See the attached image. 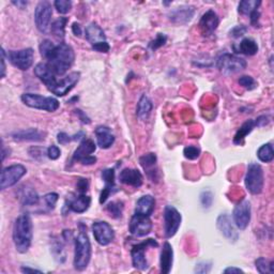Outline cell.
<instances>
[{
  "label": "cell",
  "mask_w": 274,
  "mask_h": 274,
  "mask_svg": "<svg viewBox=\"0 0 274 274\" xmlns=\"http://www.w3.org/2000/svg\"><path fill=\"white\" fill-rule=\"evenodd\" d=\"M167 41V37L165 34H162V33H159L158 35H156V38L153 40V41H151L150 44H149V47L152 49V50H155V49H158L160 47L163 46V45H165Z\"/></svg>",
  "instance_id": "43"
},
{
  "label": "cell",
  "mask_w": 274,
  "mask_h": 274,
  "mask_svg": "<svg viewBox=\"0 0 274 274\" xmlns=\"http://www.w3.org/2000/svg\"><path fill=\"white\" fill-rule=\"evenodd\" d=\"M59 196L58 194H56V193H48L44 196V200L46 202V205L48 206L49 209H54L56 204H57Z\"/></svg>",
  "instance_id": "44"
},
{
  "label": "cell",
  "mask_w": 274,
  "mask_h": 274,
  "mask_svg": "<svg viewBox=\"0 0 274 274\" xmlns=\"http://www.w3.org/2000/svg\"><path fill=\"white\" fill-rule=\"evenodd\" d=\"M239 84L242 86L243 88H245L247 90H253L257 87V82L251 76L243 75L239 78Z\"/></svg>",
  "instance_id": "40"
},
{
  "label": "cell",
  "mask_w": 274,
  "mask_h": 274,
  "mask_svg": "<svg viewBox=\"0 0 274 274\" xmlns=\"http://www.w3.org/2000/svg\"><path fill=\"white\" fill-rule=\"evenodd\" d=\"M40 53L47 60V65L57 76L67 73L75 60L73 48L64 42L55 45L50 40H43L40 44Z\"/></svg>",
  "instance_id": "1"
},
{
  "label": "cell",
  "mask_w": 274,
  "mask_h": 274,
  "mask_svg": "<svg viewBox=\"0 0 274 274\" xmlns=\"http://www.w3.org/2000/svg\"><path fill=\"white\" fill-rule=\"evenodd\" d=\"M244 181L248 192L254 195L260 194L263 189V182H265L261 166L257 163L248 164Z\"/></svg>",
  "instance_id": "5"
},
{
  "label": "cell",
  "mask_w": 274,
  "mask_h": 274,
  "mask_svg": "<svg viewBox=\"0 0 274 274\" xmlns=\"http://www.w3.org/2000/svg\"><path fill=\"white\" fill-rule=\"evenodd\" d=\"M195 14V8L193 6L177 7L168 13V18L171 23L177 25H184L192 21Z\"/></svg>",
  "instance_id": "17"
},
{
  "label": "cell",
  "mask_w": 274,
  "mask_h": 274,
  "mask_svg": "<svg viewBox=\"0 0 274 274\" xmlns=\"http://www.w3.org/2000/svg\"><path fill=\"white\" fill-rule=\"evenodd\" d=\"M26 167L21 164H15L3 168L1 171V178H0V189L3 191L16 184L26 175Z\"/></svg>",
  "instance_id": "9"
},
{
  "label": "cell",
  "mask_w": 274,
  "mask_h": 274,
  "mask_svg": "<svg viewBox=\"0 0 274 274\" xmlns=\"http://www.w3.org/2000/svg\"><path fill=\"white\" fill-rule=\"evenodd\" d=\"M211 269V263L208 262H199L198 265H196L195 272L197 273H208Z\"/></svg>",
  "instance_id": "49"
},
{
  "label": "cell",
  "mask_w": 274,
  "mask_h": 274,
  "mask_svg": "<svg viewBox=\"0 0 274 274\" xmlns=\"http://www.w3.org/2000/svg\"><path fill=\"white\" fill-rule=\"evenodd\" d=\"M219 24H220V19L219 16H217V14L214 11H212V10H209V11H207L201 16L199 22V27L204 35H210L215 31L217 26H219Z\"/></svg>",
  "instance_id": "20"
},
{
  "label": "cell",
  "mask_w": 274,
  "mask_h": 274,
  "mask_svg": "<svg viewBox=\"0 0 274 274\" xmlns=\"http://www.w3.org/2000/svg\"><path fill=\"white\" fill-rule=\"evenodd\" d=\"M261 4L260 1H257V0H244V1H241L239 3V12L243 15H250L256 11V10L259 9V6Z\"/></svg>",
  "instance_id": "35"
},
{
  "label": "cell",
  "mask_w": 274,
  "mask_h": 274,
  "mask_svg": "<svg viewBox=\"0 0 274 274\" xmlns=\"http://www.w3.org/2000/svg\"><path fill=\"white\" fill-rule=\"evenodd\" d=\"M200 200H201L202 206L206 207V208H209V207L212 205V201H213V195H212V193H210V192H204V193H201Z\"/></svg>",
  "instance_id": "46"
},
{
  "label": "cell",
  "mask_w": 274,
  "mask_h": 274,
  "mask_svg": "<svg viewBox=\"0 0 274 274\" xmlns=\"http://www.w3.org/2000/svg\"><path fill=\"white\" fill-rule=\"evenodd\" d=\"M183 154H184L186 159L196 160L197 158H199L200 149L197 148V147H194V146H189V147H186V148H184Z\"/></svg>",
  "instance_id": "41"
},
{
  "label": "cell",
  "mask_w": 274,
  "mask_h": 274,
  "mask_svg": "<svg viewBox=\"0 0 274 274\" xmlns=\"http://www.w3.org/2000/svg\"><path fill=\"white\" fill-rule=\"evenodd\" d=\"M254 126H255V121L254 120L251 119V120L245 121V122L240 126V129L237 131L235 137H233V143H235L236 145L243 144V141H244L246 135L251 133L254 129Z\"/></svg>",
  "instance_id": "30"
},
{
  "label": "cell",
  "mask_w": 274,
  "mask_h": 274,
  "mask_svg": "<svg viewBox=\"0 0 274 274\" xmlns=\"http://www.w3.org/2000/svg\"><path fill=\"white\" fill-rule=\"evenodd\" d=\"M21 200L25 206H34L39 204L40 197L37 191L32 189V187H26V189L22 190Z\"/></svg>",
  "instance_id": "31"
},
{
  "label": "cell",
  "mask_w": 274,
  "mask_h": 274,
  "mask_svg": "<svg viewBox=\"0 0 274 274\" xmlns=\"http://www.w3.org/2000/svg\"><path fill=\"white\" fill-rule=\"evenodd\" d=\"M53 9L48 1H41L38 3L34 11V23L39 31L46 33L50 27Z\"/></svg>",
  "instance_id": "10"
},
{
  "label": "cell",
  "mask_w": 274,
  "mask_h": 274,
  "mask_svg": "<svg viewBox=\"0 0 274 274\" xmlns=\"http://www.w3.org/2000/svg\"><path fill=\"white\" fill-rule=\"evenodd\" d=\"M91 204V198L86 194H78L69 200V205L67 206L69 210L75 213H84L88 210Z\"/></svg>",
  "instance_id": "26"
},
{
  "label": "cell",
  "mask_w": 274,
  "mask_h": 274,
  "mask_svg": "<svg viewBox=\"0 0 274 274\" xmlns=\"http://www.w3.org/2000/svg\"><path fill=\"white\" fill-rule=\"evenodd\" d=\"M89 187V181L88 179L85 178H79L77 183H76V189H77L79 194H86V192L88 191Z\"/></svg>",
  "instance_id": "45"
},
{
  "label": "cell",
  "mask_w": 274,
  "mask_h": 274,
  "mask_svg": "<svg viewBox=\"0 0 274 274\" xmlns=\"http://www.w3.org/2000/svg\"><path fill=\"white\" fill-rule=\"evenodd\" d=\"M12 137L18 141H42L45 139V133L37 129H27L14 132Z\"/></svg>",
  "instance_id": "25"
},
{
  "label": "cell",
  "mask_w": 274,
  "mask_h": 274,
  "mask_svg": "<svg viewBox=\"0 0 274 274\" xmlns=\"http://www.w3.org/2000/svg\"><path fill=\"white\" fill-rule=\"evenodd\" d=\"M119 180L121 183L131 185L134 187H139L143 184V175L139 170L133 168H124L120 171Z\"/></svg>",
  "instance_id": "22"
},
{
  "label": "cell",
  "mask_w": 274,
  "mask_h": 274,
  "mask_svg": "<svg viewBox=\"0 0 274 274\" xmlns=\"http://www.w3.org/2000/svg\"><path fill=\"white\" fill-rule=\"evenodd\" d=\"M7 58L15 68L22 71H27L32 67L34 60V52L32 48H25L19 50H9L6 54Z\"/></svg>",
  "instance_id": "8"
},
{
  "label": "cell",
  "mask_w": 274,
  "mask_h": 274,
  "mask_svg": "<svg viewBox=\"0 0 274 274\" xmlns=\"http://www.w3.org/2000/svg\"><path fill=\"white\" fill-rule=\"evenodd\" d=\"M96 149V146L93 140L84 138L79 144L77 149L73 154V160L77 161L83 165H93L96 163V158L92 155Z\"/></svg>",
  "instance_id": "12"
},
{
  "label": "cell",
  "mask_w": 274,
  "mask_h": 274,
  "mask_svg": "<svg viewBox=\"0 0 274 274\" xmlns=\"http://www.w3.org/2000/svg\"><path fill=\"white\" fill-rule=\"evenodd\" d=\"M95 136L99 147L102 149H108L115 143V136L111 133V130L108 126H98L95 129Z\"/></svg>",
  "instance_id": "24"
},
{
  "label": "cell",
  "mask_w": 274,
  "mask_h": 274,
  "mask_svg": "<svg viewBox=\"0 0 274 274\" xmlns=\"http://www.w3.org/2000/svg\"><path fill=\"white\" fill-rule=\"evenodd\" d=\"M106 210H107L108 214L114 217V219H119L122 215L123 211V204L122 201H111L106 206Z\"/></svg>",
  "instance_id": "37"
},
{
  "label": "cell",
  "mask_w": 274,
  "mask_h": 274,
  "mask_svg": "<svg viewBox=\"0 0 274 274\" xmlns=\"http://www.w3.org/2000/svg\"><path fill=\"white\" fill-rule=\"evenodd\" d=\"M6 52L4 49L1 48V78L6 76Z\"/></svg>",
  "instance_id": "52"
},
{
  "label": "cell",
  "mask_w": 274,
  "mask_h": 274,
  "mask_svg": "<svg viewBox=\"0 0 274 274\" xmlns=\"http://www.w3.org/2000/svg\"><path fill=\"white\" fill-rule=\"evenodd\" d=\"M159 243L154 239H147L134 245L131 250L132 263L137 270L145 271L148 269V261L146 259V251L148 247H158Z\"/></svg>",
  "instance_id": "6"
},
{
  "label": "cell",
  "mask_w": 274,
  "mask_h": 274,
  "mask_svg": "<svg viewBox=\"0 0 274 274\" xmlns=\"http://www.w3.org/2000/svg\"><path fill=\"white\" fill-rule=\"evenodd\" d=\"M258 52V45L256 41H254L253 39L246 38L243 39L241 43L238 46V53L244 54L247 56H254L256 55Z\"/></svg>",
  "instance_id": "33"
},
{
  "label": "cell",
  "mask_w": 274,
  "mask_h": 274,
  "mask_svg": "<svg viewBox=\"0 0 274 274\" xmlns=\"http://www.w3.org/2000/svg\"><path fill=\"white\" fill-rule=\"evenodd\" d=\"M91 259V244L85 230H80L75 239L73 265L77 271H84Z\"/></svg>",
  "instance_id": "3"
},
{
  "label": "cell",
  "mask_w": 274,
  "mask_h": 274,
  "mask_svg": "<svg viewBox=\"0 0 274 274\" xmlns=\"http://www.w3.org/2000/svg\"><path fill=\"white\" fill-rule=\"evenodd\" d=\"M54 6L59 13L67 14L72 9V2L69 1V0H56L54 2Z\"/></svg>",
  "instance_id": "39"
},
{
  "label": "cell",
  "mask_w": 274,
  "mask_h": 274,
  "mask_svg": "<svg viewBox=\"0 0 274 274\" xmlns=\"http://www.w3.org/2000/svg\"><path fill=\"white\" fill-rule=\"evenodd\" d=\"M80 77L79 72H72L65 76L62 79H60L55 85V87L50 90V92L57 96H64L68 94L71 90L74 88V86L78 83Z\"/></svg>",
  "instance_id": "16"
},
{
  "label": "cell",
  "mask_w": 274,
  "mask_h": 274,
  "mask_svg": "<svg viewBox=\"0 0 274 274\" xmlns=\"http://www.w3.org/2000/svg\"><path fill=\"white\" fill-rule=\"evenodd\" d=\"M85 34L86 39H87V41L91 44L92 47L98 44L107 42L106 41V35L103 31V29L94 22L88 25L87 28H86Z\"/></svg>",
  "instance_id": "21"
},
{
  "label": "cell",
  "mask_w": 274,
  "mask_h": 274,
  "mask_svg": "<svg viewBox=\"0 0 274 274\" xmlns=\"http://www.w3.org/2000/svg\"><path fill=\"white\" fill-rule=\"evenodd\" d=\"M68 23L67 17H59L50 25V31L58 40L63 41L65 33V25Z\"/></svg>",
  "instance_id": "32"
},
{
  "label": "cell",
  "mask_w": 274,
  "mask_h": 274,
  "mask_svg": "<svg viewBox=\"0 0 274 274\" xmlns=\"http://www.w3.org/2000/svg\"><path fill=\"white\" fill-rule=\"evenodd\" d=\"M21 270L24 273H34V272L41 273L42 272L41 270H37V269H32V268H29V267H22Z\"/></svg>",
  "instance_id": "56"
},
{
  "label": "cell",
  "mask_w": 274,
  "mask_h": 274,
  "mask_svg": "<svg viewBox=\"0 0 274 274\" xmlns=\"http://www.w3.org/2000/svg\"><path fill=\"white\" fill-rule=\"evenodd\" d=\"M172 262H174V250L168 242H165L161 251L160 268L161 273L168 274L171 271Z\"/></svg>",
  "instance_id": "23"
},
{
  "label": "cell",
  "mask_w": 274,
  "mask_h": 274,
  "mask_svg": "<svg viewBox=\"0 0 274 274\" xmlns=\"http://www.w3.org/2000/svg\"><path fill=\"white\" fill-rule=\"evenodd\" d=\"M60 154H61V151H60V149L58 148L57 146L52 145V146L48 147L47 156L50 160H57V159H59Z\"/></svg>",
  "instance_id": "47"
},
{
  "label": "cell",
  "mask_w": 274,
  "mask_h": 274,
  "mask_svg": "<svg viewBox=\"0 0 274 274\" xmlns=\"http://www.w3.org/2000/svg\"><path fill=\"white\" fill-rule=\"evenodd\" d=\"M154 206H155V200L151 195L141 196L136 202L135 213H138V214H143L146 216H150L154 210Z\"/></svg>",
  "instance_id": "27"
},
{
  "label": "cell",
  "mask_w": 274,
  "mask_h": 274,
  "mask_svg": "<svg viewBox=\"0 0 274 274\" xmlns=\"http://www.w3.org/2000/svg\"><path fill=\"white\" fill-rule=\"evenodd\" d=\"M21 99L23 103L27 105L28 107L49 111V113L56 111L60 106L59 101L57 99L52 98V96H43L34 93H24Z\"/></svg>",
  "instance_id": "4"
},
{
  "label": "cell",
  "mask_w": 274,
  "mask_h": 274,
  "mask_svg": "<svg viewBox=\"0 0 274 274\" xmlns=\"http://www.w3.org/2000/svg\"><path fill=\"white\" fill-rule=\"evenodd\" d=\"M52 251L54 253L56 259H58L60 262H61V260H60V258L61 257L63 258V259H65V254L63 252V245L61 242L55 241L52 245Z\"/></svg>",
  "instance_id": "42"
},
{
  "label": "cell",
  "mask_w": 274,
  "mask_h": 274,
  "mask_svg": "<svg viewBox=\"0 0 274 274\" xmlns=\"http://www.w3.org/2000/svg\"><path fill=\"white\" fill-rule=\"evenodd\" d=\"M216 67L223 74L230 75L244 70L246 68V61L235 55L226 53L220 56L219 59H217Z\"/></svg>",
  "instance_id": "7"
},
{
  "label": "cell",
  "mask_w": 274,
  "mask_h": 274,
  "mask_svg": "<svg viewBox=\"0 0 274 274\" xmlns=\"http://www.w3.org/2000/svg\"><path fill=\"white\" fill-rule=\"evenodd\" d=\"M232 220L235 225L241 230H244L251 222V204L248 200H242L238 204L232 212Z\"/></svg>",
  "instance_id": "14"
},
{
  "label": "cell",
  "mask_w": 274,
  "mask_h": 274,
  "mask_svg": "<svg viewBox=\"0 0 274 274\" xmlns=\"http://www.w3.org/2000/svg\"><path fill=\"white\" fill-rule=\"evenodd\" d=\"M75 114L79 117L80 120H82L84 123H90V119H89L88 117L86 116L80 109H76V110H75Z\"/></svg>",
  "instance_id": "53"
},
{
  "label": "cell",
  "mask_w": 274,
  "mask_h": 274,
  "mask_svg": "<svg viewBox=\"0 0 274 274\" xmlns=\"http://www.w3.org/2000/svg\"><path fill=\"white\" fill-rule=\"evenodd\" d=\"M102 179L105 182V186L108 187V189L115 190L116 185H115V170L113 168H107L104 169L102 171Z\"/></svg>",
  "instance_id": "38"
},
{
  "label": "cell",
  "mask_w": 274,
  "mask_h": 274,
  "mask_svg": "<svg viewBox=\"0 0 274 274\" xmlns=\"http://www.w3.org/2000/svg\"><path fill=\"white\" fill-rule=\"evenodd\" d=\"M247 31V28L243 25H239V26H236L235 28H232L230 30V35L233 38H240L243 34Z\"/></svg>",
  "instance_id": "48"
},
{
  "label": "cell",
  "mask_w": 274,
  "mask_h": 274,
  "mask_svg": "<svg viewBox=\"0 0 274 274\" xmlns=\"http://www.w3.org/2000/svg\"><path fill=\"white\" fill-rule=\"evenodd\" d=\"M92 232L95 241L100 245H108L114 240L115 232L107 222L98 221L94 222L92 225Z\"/></svg>",
  "instance_id": "15"
},
{
  "label": "cell",
  "mask_w": 274,
  "mask_h": 274,
  "mask_svg": "<svg viewBox=\"0 0 274 274\" xmlns=\"http://www.w3.org/2000/svg\"><path fill=\"white\" fill-rule=\"evenodd\" d=\"M92 49L95 50V52H99V53H108L109 49H110V46H109V44L107 42H104V43L95 45V46L92 47Z\"/></svg>",
  "instance_id": "50"
},
{
  "label": "cell",
  "mask_w": 274,
  "mask_h": 274,
  "mask_svg": "<svg viewBox=\"0 0 274 274\" xmlns=\"http://www.w3.org/2000/svg\"><path fill=\"white\" fill-rule=\"evenodd\" d=\"M257 156L263 163H269L274 159V150L271 144L262 145L257 151Z\"/></svg>",
  "instance_id": "36"
},
{
  "label": "cell",
  "mask_w": 274,
  "mask_h": 274,
  "mask_svg": "<svg viewBox=\"0 0 274 274\" xmlns=\"http://www.w3.org/2000/svg\"><path fill=\"white\" fill-rule=\"evenodd\" d=\"M34 74L45 86H46V88L49 91L55 87V85L58 82V79L56 78L57 75L50 70L47 63H38L35 65Z\"/></svg>",
  "instance_id": "18"
},
{
  "label": "cell",
  "mask_w": 274,
  "mask_h": 274,
  "mask_svg": "<svg viewBox=\"0 0 274 274\" xmlns=\"http://www.w3.org/2000/svg\"><path fill=\"white\" fill-rule=\"evenodd\" d=\"M152 108H153V104H152L148 96H146L145 94L141 95L138 104H137V117L140 120H146L149 117Z\"/></svg>",
  "instance_id": "29"
},
{
  "label": "cell",
  "mask_w": 274,
  "mask_h": 274,
  "mask_svg": "<svg viewBox=\"0 0 274 274\" xmlns=\"http://www.w3.org/2000/svg\"><path fill=\"white\" fill-rule=\"evenodd\" d=\"M244 271L241 270L240 268H236V267H229L224 270V273H243Z\"/></svg>",
  "instance_id": "55"
},
{
  "label": "cell",
  "mask_w": 274,
  "mask_h": 274,
  "mask_svg": "<svg viewBox=\"0 0 274 274\" xmlns=\"http://www.w3.org/2000/svg\"><path fill=\"white\" fill-rule=\"evenodd\" d=\"M255 266L257 271L261 274H273L274 273V262L269 260L265 257H259L255 260Z\"/></svg>",
  "instance_id": "34"
},
{
  "label": "cell",
  "mask_w": 274,
  "mask_h": 274,
  "mask_svg": "<svg viewBox=\"0 0 274 274\" xmlns=\"http://www.w3.org/2000/svg\"><path fill=\"white\" fill-rule=\"evenodd\" d=\"M32 221L28 213L19 215L14 222L13 242L19 253H27L32 241Z\"/></svg>",
  "instance_id": "2"
},
{
  "label": "cell",
  "mask_w": 274,
  "mask_h": 274,
  "mask_svg": "<svg viewBox=\"0 0 274 274\" xmlns=\"http://www.w3.org/2000/svg\"><path fill=\"white\" fill-rule=\"evenodd\" d=\"M216 225L219 230L222 232V235L227 238L229 241L235 242L239 238V233L236 230L235 225L232 224L230 216L228 214H221L217 217Z\"/></svg>",
  "instance_id": "19"
},
{
  "label": "cell",
  "mask_w": 274,
  "mask_h": 274,
  "mask_svg": "<svg viewBox=\"0 0 274 274\" xmlns=\"http://www.w3.org/2000/svg\"><path fill=\"white\" fill-rule=\"evenodd\" d=\"M182 217L174 206H166L164 209V235L165 238L174 237L180 228Z\"/></svg>",
  "instance_id": "11"
},
{
  "label": "cell",
  "mask_w": 274,
  "mask_h": 274,
  "mask_svg": "<svg viewBox=\"0 0 274 274\" xmlns=\"http://www.w3.org/2000/svg\"><path fill=\"white\" fill-rule=\"evenodd\" d=\"M129 228L130 232L133 236L145 237L149 235L152 230V222L150 220V216L135 213L130 221Z\"/></svg>",
  "instance_id": "13"
},
{
  "label": "cell",
  "mask_w": 274,
  "mask_h": 274,
  "mask_svg": "<svg viewBox=\"0 0 274 274\" xmlns=\"http://www.w3.org/2000/svg\"><path fill=\"white\" fill-rule=\"evenodd\" d=\"M72 31L76 35V37H80L82 35V28H80V25L78 23H73L72 25Z\"/></svg>",
  "instance_id": "54"
},
{
  "label": "cell",
  "mask_w": 274,
  "mask_h": 274,
  "mask_svg": "<svg viewBox=\"0 0 274 274\" xmlns=\"http://www.w3.org/2000/svg\"><path fill=\"white\" fill-rule=\"evenodd\" d=\"M12 3L19 9H24L25 7H27V1H22V0H18V1H12Z\"/></svg>",
  "instance_id": "57"
},
{
  "label": "cell",
  "mask_w": 274,
  "mask_h": 274,
  "mask_svg": "<svg viewBox=\"0 0 274 274\" xmlns=\"http://www.w3.org/2000/svg\"><path fill=\"white\" fill-rule=\"evenodd\" d=\"M57 139H58V143L61 145H65V144L70 143L71 140H73L72 137L69 136L67 133H63V132H61V133H59L57 135Z\"/></svg>",
  "instance_id": "51"
},
{
  "label": "cell",
  "mask_w": 274,
  "mask_h": 274,
  "mask_svg": "<svg viewBox=\"0 0 274 274\" xmlns=\"http://www.w3.org/2000/svg\"><path fill=\"white\" fill-rule=\"evenodd\" d=\"M156 155L154 153H147L141 155L139 158V163L143 166V168L147 171V175H148L150 178L154 181V175L158 172L156 170Z\"/></svg>",
  "instance_id": "28"
}]
</instances>
